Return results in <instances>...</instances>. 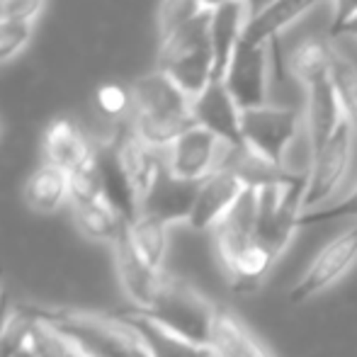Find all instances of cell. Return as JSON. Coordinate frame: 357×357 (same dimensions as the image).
Masks as SVG:
<instances>
[{
  "mask_svg": "<svg viewBox=\"0 0 357 357\" xmlns=\"http://www.w3.org/2000/svg\"><path fill=\"white\" fill-rule=\"evenodd\" d=\"M243 3L248 5L250 15H255V13H260V10H263L268 3H273V0H243Z\"/></svg>",
  "mask_w": 357,
  "mask_h": 357,
  "instance_id": "obj_37",
  "label": "cell"
},
{
  "mask_svg": "<svg viewBox=\"0 0 357 357\" xmlns=\"http://www.w3.org/2000/svg\"><path fill=\"white\" fill-rule=\"evenodd\" d=\"M197 190L199 183L175 178L163 160L158 178L151 185L149 195L142 202V214L153 216V219L163 221L168 226L175 224V221H190L195 199H197Z\"/></svg>",
  "mask_w": 357,
  "mask_h": 357,
  "instance_id": "obj_13",
  "label": "cell"
},
{
  "mask_svg": "<svg viewBox=\"0 0 357 357\" xmlns=\"http://www.w3.org/2000/svg\"><path fill=\"white\" fill-rule=\"evenodd\" d=\"M357 263V221L319 250L306 273L291 284L289 304H304L333 287Z\"/></svg>",
  "mask_w": 357,
  "mask_h": 357,
  "instance_id": "obj_6",
  "label": "cell"
},
{
  "mask_svg": "<svg viewBox=\"0 0 357 357\" xmlns=\"http://www.w3.org/2000/svg\"><path fill=\"white\" fill-rule=\"evenodd\" d=\"M353 127L343 119V124L333 134V139L324 146V151L311 155L309 178H306V190L301 197V214L319 209L345 178L350 155H353Z\"/></svg>",
  "mask_w": 357,
  "mask_h": 357,
  "instance_id": "obj_9",
  "label": "cell"
},
{
  "mask_svg": "<svg viewBox=\"0 0 357 357\" xmlns=\"http://www.w3.org/2000/svg\"><path fill=\"white\" fill-rule=\"evenodd\" d=\"M34 316V314H32ZM29 345L37 357H68V343L59 335L49 324L34 316L32 331H29Z\"/></svg>",
  "mask_w": 357,
  "mask_h": 357,
  "instance_id": "obj_32",
  "label": "cell"
},
{
  "mask_svg": "<svg viewBox=\"0 0 357 357\" xmlns=\"http://www.w3.org/2000/svg\"><path fill=\"white\" fill-rule=\"evenodd\" d=\"M95 105L102 114L107 117L117 119V117H124L127 112H132V93L129 88L124 85H117V83H105L98 88L95 93Z\"/></svg>",
  "mask_w": 357,
  "mask_h": 357,
  "instance_id": "obj_34",
  "label": "cell"
},
{
  "mask_svg": "<svg viewBox=\"0 0 357 357\" xmlns=\"http://www.w3.org/2000/svg\"><path fill=\"white\" fill-rule=\"evenodd\" d=\"M226 3H231V0H199V5H202L204 10H216V8H221V5H226Z\"/></svg>",
  "mask_w": 357,
  "mask_h": 357,
  "instance_id": "obj_38",
  "label": "cell"
},
{
  "mask_svg": "<svg viewBox=\"0 0 357 357\" xmlns=\"http://www.w3.org/2000/svg\"><path fill=\"white\" fill-rule=\"evenodd\" d=\"M245 185L234 170L219 168L209 178L199 183L197 199H195L192 214H190L188 224L195 231H212L226 214L231 212L238 197L243 195Z\"/></svg>",
  "mask_w": 357,
  "mask_h": 357,
  "instance_id": "obj_12",
  "label": "cell"
},
{
  "mask_svg": "<svg viewBox=\"0 0 357 357\" xmlns=\"http://www.w3.org/2000/svg\"><path fill=\"white\" fill-rule=\"evenodd\" d=\"M34 24L17 22V20H0V63L15 59L29 42H32Z\"/></svg>",
  "mask_w": 357,
  "mask_h": 357,
  "instance_id": "obj_31",
  "label": "cell"
},
{
  "mask_svg": "<svg viewBox=\"0 0 357 357\" xmlns=\"http://www.w3.org/2000/svg\"><path fill=\"white\" fill-rule=\"evenodd\" d=\"M309 95H306V129H309V146L311 155L324 151V146L333 139L338 127L343 124V109H340L338 95L331 83V75L319 83L309 85Z\"/></svg>",
  "mask_w": 357,
  "mask_h": 357,
  "instance_id": "obj_15",
  "label": "cell"
},
{
  "mask_svg": "<svg viewBox=\"0 0 357 357\" xmlns=\"http://www.w3.org/2000/svg\"><path fill=\"white\" fill-rule=\"evenodd\" d=\"M142 314L149 316L151 321H155L158 326H163L170 333L180 335V338L190 340V343L209 348V338H212V328L219 309L192 284L183 282L178 278H170V275H163L153 301Z\"/></svg>",
  "mask_w": 357,
  "mask_h": 357,
  "instance_id": "obj_4",
  "label": "cell"
},
{
  "mask_svg": "<svg viewBox=\"0 0 357 357\" xmlns=\"http://www.w3.org/2000/svg\"><path fill=\"white\" fill-rule=\"evenodd\" d=\"M212 13H202L173 37L163 39L158 49V68L190 100H195L214 80V52L209 37Z\"/></svg>",
  "mask_w": 357,
  "mask_h": 357,
  "instance_id": "obj_3",
  "label": "cell"
},
{
  "mask_svg": "<svg viewBox=\"0 0 357 357\" xmlns=\"http://www.w3.org/2000/svg\"><path fill=\"white\" fill-rule=\"evenodd\" d=\"M275 263H278V255L253 241V243L226 268V280H229L231 289H234L236 294L250 296L263 287L270 270L275 268Z\"/></svg>",
  "mask_w": 357,
  "mask_h": 357,
  "instance_id": "obj_23",
  "label": "cell"
},
{
  "mask_svg": "<svg viewBox=\"0 0 357 357\" xmlns=\"http://www.w3.org/2000/svg\"><path fill=\"white\" fill-rule=\"evenodd\" d=\"M24 204L32 212L39 214H54L71 199V190H68V173L56 165L44 163L37 168L24 183Z\"/></svg>",
  "mask_w": 357,
  "mask_h": 357,
  "instance_id": "obj_22",
  "label": "cell"
},
{
  "mask_svg": "<svg viewBox=\"0 0 357 357\" xmlns=\"http://www.w3.org/2000/svg\"><path fill=\"white\" fill-rule=\"evenodd\" d=\"M335 219H357V188L348 195V197L338 199L335 204H328V207H319V209H314V212L299 214V219H296V229L326 224V221H335Z\"/></svg>",
  "mask_w": 357,
  "mask_h": 357,
  "instance_id": "obj_33",
  "label": "cell"
},
{
  "mask_svg": "<svg viewBox=\"0 0 357 357\" xmlns=\"http://www.w3.org/2000/svg\"><path fill=\"white\" fill-rule=\"evenodd\" d=\"M231 149L234 146L221 142L219 137H214L207 129L192 127L168 151H163V160L175 178L190 180V183H202L204 178H209L226 163Z\"/></svg>",
  "mask_w": 357,
  "mask_h": 357,
  "instance_id": "obj_8",
  "label": "cell"
},
{
  "mask_svg": "<svg viewBox=\"0 0 357 357\" xmlns=\"http://www.w3.org/2000/svg\"><path fill=\"white\" fill-rule=\"evenodd\" d=\"M255 224H258V190L245 188L231 212L212 229L216 255L224 270L255 241Z\"/></svg>",
  "mask_w": 357,
  "mask_h": 357,
  "instance_id": "obj_11",
  "label": "cell"
},
{
  "mask_svg": "<svg viewBox=\"0 0 357 357\" xmlns=\"http://www.w3.org/2000/svg\"><path fill=\"white\" fill-rule=\"evenodd\" d=\"M250 10L243 0H231L212 10V22H209V37H212L214 52V80H224L234 52L243 39V29L248 24Z\"/></svg>",
  "mask_w": 357,
  "mask_h": 357,
  "instance_id": "obj_16",
  "label": "cell"
},
{
  "mask_svg": "<svg viewBox=\"0 0 357 357\" xmlns=\"http://www.w3.org/2000/svg\"><path fill=\"white\" fill-rule=\"evenodd\" d=\"M207 10L199 5V0H160L158 5V34L160 42L173 37L175 32L197 20Z\"/></svg>",
  "mask_w": 357,
  "mask_h": 357,
  "instance_id": "obj_30",
  "label": "cell"
},
{
  "mask_svg": "<svg viewBox=\"0 0 357 357\" xmlns=\"http://www.w3.org/2000/svg\"><path fill=\"white\" fill-rule=\"evenodd\" d=\"M270 44H248L241 39L224 75V85L236 100L241 112L268 105L270 80Z\"/></svg>",
  "mask_w": 357,
  "mask_h": 357,
  "instance_id": "obj_7",
  "label": "cell"
},
{
  "mask_svg": "<svg viewBox=\"0 0 357 357\" xmlns=\"http://www.w3.org/2000/svg\"><path fill=\"white\" fill-rule=\"evenodd\" d=\"M321 0H273L260 13L250 15L243 29V42L248 44H275L287 27L304 17Z\"/></svg>",
  "mask_w": 357,
  "mask_h": 357,
  "instance_id": "obj_21",
  "label": "cell"
},
{
  "mask_svg": "<svg viewBox=\"0 0 357 357\" xmlns=\"http://www.w3.org/2000/svg\"><path fill=\"white\" fill-rule=\"evenodd\" d=\"M340 34H350L353 39H357V17H355V20H350V22L345 24L343 29H340ZM340 34H338V37H340Z\"/></svg>",
  "mask_w": 357,
  "mask_h": 357,
  "instance_id": "obj_39",
  "label": "cell"
},
{
  "mask_svg": "<svg viewBox=\"0 0 357 357\" xmlns=\"http://www.w3.org/2000/svg\"><path fill=\"white\" fill-rule=\"evenodd\" d=\"M192 117L197 127L212 132L221 142L234 149L243 146L241 137V109L236 100L231 98L224 80H212L197 98L192 100Z\"/></svg>",
  "mask_w": 357,
  "mask_h": 357,
  "instance_id": "obj_10",
  "label": "cell"
},
{
  "mask_svg": "<svg viewBox=\"0 0 357 357\" xmlns=\"http://www.w3.org/2000/svg\"><path fill=\"white\" fill-rule=\"evenodd\" d=\"M85 357H151L142 335L117 316L71 309H29Z\"/></svg>",
  "mask_w": 357,
  "mask_h": 357,
  "instance_id": "obj_2",
  "label": "cell"
},
{
  "mask_svg": "<svg viewBox=\"0 0 357 357\" xmlns=\"http://www.w3.org/2000/svg\"><path fill=\"white\" fill-rule=\"evenodd\" d=\"M301 127V114L296 109L280 107H255L241 112V137L243 146L253 151L258 158L287 168L284 155Z\"/></svg>",
  "mask_w": 357,
  "mask_h": 357,
  "instance_id": "obj_5",
  "label": "cell"
},
{
  "mask_svg": "<svg viewBox=\"0 0 357 357\" xmlns=\"http://www.w3.org/2000/svg\"><path fill=\"white\" fill-rule=\"evenodd\" d=\"M63 340H66V338H63ZM66 343H68V340H66ZM68 357H85L83 353H80V350H75L73 348V345L71 343H68Z\"/></svg>",
  "mask_w": 357,
  "mask_h": 357,
  "instance_id": "obj_41",
  "label": "cell"
},
{
  "mask_svg": "<svg viewBox=\"0 0 357 357\" xmlns=\"http://www.w3.org/2000/svg\"><path fill=\"white\" fill-rule=\"evenodd\" d=\"M42 149H44V160L49 165H56V168L66 170V173H71L78 165H83L95 153V144L68 117H59L49 124L42 139Z\"/></svg>",
  "mask_w": 357,
  "mask_h": 357,
  "instance_id": "obj_17",
  "label": "cell"
},
{
  "mask_svg": "<svg viewBox=\"0 0 357 357\" xmlns=\"http://www.w3.org/2000/svg\"><path fill=\"white\" fill-rule=\"evenodd\" d=\"M333 22L328 27V37H338L340 29L357 17V0H333Z\"/></svg>",
  "mask_w": 357,
  "mask_h": 357,
  "instance_id": "obj_36",
  "label": "cell"
},
{
  "mask_svg": "<svg viewBox=\"0 0 357 357\" xmlns=\"http://www.w3.org/2000/svg\"><path fill=\"white\" fill-rule=\"evenodd\" d=\"M47 0H0V20H17L34 24Z\"/></svg>",
  "mask_w": 357,
  "mask_h": 357,
  "instance_id": "obj_35",
  "label": "cell"
},
{
  "mask_svg": "<svg viewBox=\"0 0 357 357\" xmlns=\"http://www.w3.org/2000/svg\"><path fill=\"white\" fill-rule=\"evenodd\" d=\"M132 93V132L155 151H168L185 132L197 127L192 100L165 73L153 71L137 78Z\"/></svg>",
  "mask_w": 357,
  "mask_h": 357,
  "instance_id": "obj_1",
  "label": "cell"
},
{
  "mask_svg": "<svg viewBox=\"0 0 357 357\" xmlns=\"http://www.w3.org/2000/svg\"><path fill=\"white\" fill-rule=\"evenodd\" d=\"M95 155H98L100 175H102V199L122 216L127 224H132V221L142 214V204H139L137 192H134L122 163H119L117 151H114V142H105V144L95 146Z\"/></svg>",
  "mask_w": 357,
  "mask_h": 357,
  "instance_id": "obj_18",
  "label": "cell"
},
{
  "mask_svg": "<svg viewBox=\"0 0 357 357\" xmlns=\"http://www.w3.org/2000/svg\"><path fill=\"white\" fill-rule=\"evenodd\" d=\"M68 190H71L73 207L102 202V175H100L98 155L93 153L83 165L68 173Z\"/></svg>",
  "mask_w": 357,
  "mask_h": 357,
  "instance_id": "obj_29",
  "label": "cell"
},
{
  "mask_svg": "<svg viewBox=\"0 0 357 357\" xmlns=\"http://www.w3.org/2000/svg\"><path fill=\"white\" fill-rule=\"evenodd\" d=\"M13 357H37V355H34V350H32V345H24V348H20L17 350V353H15Z\"/></svg>",
  "mask_w": 357,
  "mask_h": 357,
  "instance_id": "obj_40",
  "label": "cell"
},
{
  "mask_svg": "<svg viewBox=\"0 0 357 357\" xmlns=\"http://www.w3.org/2000/svg\"><path fill=\"white\" fill-rule=\"evenodd\" d=\"M73 224L85 238L90 241H114L127 229V221L122 219L107 202H93V204H78L73 207Z\"/></svg>",
  "mask_w": 357,
  "mask_h": 357,
  "instance_id": "obj_27",
  "label": "cell"
},
{
  "mask_svg": "<svg viewBox=\"0 0 357 357\" xmlns=\"http://www.w3.org/2000/svg\"><path fill=\"white\" fill-rule=\"evenodd\" d=\"M331 83L338 95L345 122L353 127V132H357V66L338 52H335L333 66H331Z\"/></svg>",
  "mask_w": 357,
  "mask_h": 357,
  "instance_id": "obj_28",
  "label": "cell"
},
{
  "mask_svg": "<svg viewBox=\"0 0 357 357\" xmlns=\"http://www.w3.org/2000/svg\"><path fill=\"white\" fill-rule=\"evenodd\" d=\"M209 350L214 357H273L241 321H236L224 309H219L216 314Z\"/></svg>",
  "mask_w": 357,
  "mask_h": 357,
  "instance_id": "obj_24",
  "label": "cell"
},
{
  "mask_svg": "<svg viewBox=\"0 0 357 357\" xmlns=\"http://www.w3.org/2000/svg\"><path fill=\"white\" fill-rule=\"evenodd\" d=\"M333 56L335 49L328 44V39L306 37L296 44L294 54H291V71L309 88V85L328 78L331 66H333Z\"/></svg>",
  "mask_w": 357,
  "mask_h": 357,
  "instance_id": "obj_26",
  "label": "cell"
},
{
  "mask_svg": "<svg viewBox=\"0 0 357 357\" xmlns=\"http://www.w3.org/2000/svg\"><path fill=\"white\" fill-rule=\"evenodd\" d=\"M114 151H117L119 163H122L129 183H132L134 192H137L139 204H142L144 197L149 195L151 185L158 178L160 168H163V151L146 146L132 129L114 139Z\"/></svg>",
  "mask_w": 357,
  "mask_h": 357,
  "instance_id": "obj_19",
  "label": "cell"
},
{
  "mask_svg": "<svg viewBox=\"0 0 357 357\" xmlns=\"http://www.w3.org/2000/svg\"><path fill=\"white\" fill-rule=\"evenodd\" d=\"M0 280H3V268H0ZM0 294H3V291H0Z\"/></svg>",
  "mask_w": 357,
  "mask_h": 357,
  "instance_id": "obj_42",
  "label": "cell"
},
{
  "mask_svg": "<svg viewBox=\"0 0 357 357\" xmlns=\"http://www.w3.org/2000/svg\"><path fill=\"white\" fill-rule=\"evenodd\" d=\"M112 250H114V265H117L119 282H122L129 299L134 301V309H142V311L149 309L165 273H158V270L149 268L144 263L142 255L137 253V248L129 241L127 229L112 243Z\"/></svg>",
  "mask_w": 357,
  "mask_h": 357,
  "instance_id": "obj_14",
  "label": "cell"
},
{
  "mask_svg": "<svg viewBox=\"0 0 357 357\" xmlns=\"http://www.w3.org/2000/svg\"><path fill=\"white\" fill-rule=\"evenodd\" d=\"M117 319H122L127 326H132L149 348L151 357H214V353L204 345L190 343L180 335L165 331L149 316H144L139 309H122L117 311Z\"/></svg>",
  "mask_w": 357,
  "mask_h": 357,
  "instance_id": "obj_20",
  "label": "cell"
},
{
  "mask_svg": "<svg viewBox=\"0 0 357 357\" xmlns=\"http://www.w3.org/2000/svg\"><path fill=\"white\" fill-rule=\"evenodd\" d=\"M127 234L144 263L163 273L165 253H168V224L153 216L139 214L132 224H127Z\"/></svg>",
  "mask_w": 357,
  "mask_h": 357,
  "instance_id": "obj_25",
  "label": "cell"
}]
</instances>
